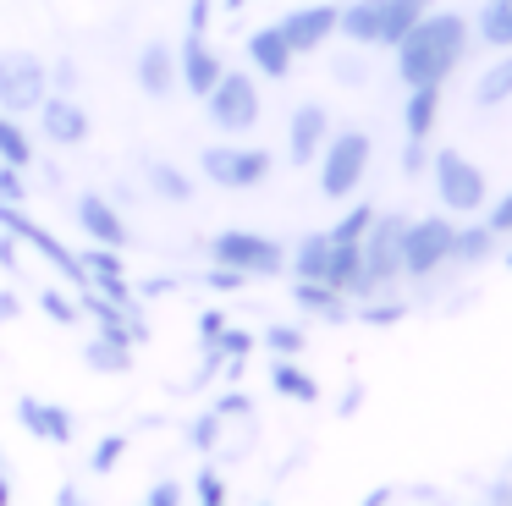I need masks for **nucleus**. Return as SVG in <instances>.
<instances>
[{"mask_svg": "<svg viewBox=\"0 0 512 506\" xmlns=\"http://www.w3.org/2000/svg\"><path fill=\"white\" fill-rule=\"evenodd\" d=\"M430 11H435V0H380V44L391 50V44H397L419 17H430Z\"/></svg>", "mask_w": 512, "mask_h": 506, "instance_id": "24", "label": "nucleus"}, {"mask_svg": "<svg viewBox=\"0 0 512 506\" xmlns=\"http://www.w3.org/2000/svg\"><path fill=\"white\" fill-rule=\"evenodd\" d=\"M369 154H375V143H369L364 127L331 132L325 149H320V160H314V165H320V193L325 198H353L358 182L369 176Z\"/></svg>", "mask_w": 512, "mask_h": 506, "instance_id": "4", "label": "nucleus"}, {"mask_svg": "<svg viewBox=\"0 0 512 506\" xmlns=\"http://www.w3.org/2000/svg\"><path fill=\"white\" fill-rule=\"evenodd\" d=\"M133 330H94L89 341H83V369L94 374H127L133 369Z\"/></svg>", "mask_w": 512, "mask_h": 506, "instance_id": "17", "label": "nucleus"}, {"mask_svg": "<svg viewBox=\"0 0 512 506\" xmlns=\"http://www.w3.org/2000/svg\"><path fill=\"white\" fill-rule=\"evenodd\" d=\"M221 55H215L210 33H182L177 44V88H188L193 99H204L215 83H221Z\"/></svg>", "mask_w": 512, "mask_h": 506, "instance_id": "12", "label": "nucleus"}, {"mask_svg": "<svg viewBox=\"0 0 512 506\" xmlns=\"http://www.w3.org/2000/svg\"><path fill=\"white\" fill-rule=\"evenodd\" d=\"M452 231H457L452 215L408 220V226H402V275H408V281H430L435 270H446V264H452Z\"/></svg>", "mask_w": 512, "mask_h": 506, "instance_id": "8", "label": "nucleus"}, {"mask_svg": "<svg viewBox=\"0 0 512 506\" xmlns=\"http://www.w3.org/2000/svg\"><path fill=\"white\" fill-rule=\"evenodd\" d=\"M215 0H188V33H210Z\"/></svg>", "mask_w": 512, "mask_h": 506, "instance_id": "43", "label": "nucleus"}, {"mask_svg": "<svg viewBox=\"0 0 512 506\" xmlns=\"http://www.w3.org/2000/svg\"><path fill=\"white\" fill-rule=\"evenodd\" d=\"M215 413H221L226 424H232V418H248V424H254V402H248L243 391H226L221 402H215Z\"/></svg>", "mask_w": 512, "mask_h": 506, "instance_id": "40", "label": "nucleus"}, {"mask_svg": "<svg viewBox=\"0 0 512 506\" xmlns=\"http://www.w3.org/2000/svg\"><path fill=\"white\" fill-rule=\"evenodd\" d=\"M0 270H6V275L23 270V253H17V237H12V231H0Z\"/></svg>", "mask_w": 512, "mask_h": 506, "instance_id": "45", "label": "nucleus"}, {"mask_svg": "<svg viewBox=\"0 0 512 506\" xmlns=\"http://www.w3.org/2000/svg\"><path fill=\"white\" fill-rule=\"evenodd\" d=\"M259 506H270V501H259Z\"/></svg>", "mask_w": 512, "mask_h": 506, "instance_id": "56", "label": "nucleus"}, {"mask_svg": "<svg viewBox=\"0 0 512 506\" xmlns=\"http://www.w3.org/2000/svg\"><path fill=\"white\" fill-rule=\"evenodd\" d=\"M336 77L342 83H364V61H336Z\"/></svg>", "mask_w": 512, "mask_h": 506, "instance_id": "50", "label": "nucleus"}, {"mask_svg": "<svg viewBox=\"0 0 512 506\" xmlns=\"http://www.w3.org/2000/svg\"><path fill=\"white\" fill-rule=\"evenodd\" d=\"M210 264H226V270H243L248 281H270V275L287 270V248L276 237H259V231H243V226H226L210 237Z\"/></svg>", "mask_w": 512, "mask_h": 506, "instance_id": "5", "label": "nucleus"}, {"mask_svg": "<svg viewBox=\"0 0 512 506\" xmlns=\"http://www.w3.org/2000/svg\"><path fill=\"white\" fill-rule=\"evenodd\" d=\"M248 61H254L259 77L281 83V77L292 72V61H298V55H292V44L281 39V28L270 22V28H254V33H248Z\"/></svg>", "mask_w": 512, "mask_h": 506, "instance_id": "18", "label": "nucleus"}, {"mask_svg": "<svg viewBox=\"0 0 512 506\" xmlns=\"http://www.w3.org/2000/svg\"><path fill=\"white\" fill-rule=\"evenodd\" d=\"M221 330H226V314H221V308H204V314H199V341H215Z\"/></svg>", "mask_w": 512, "mask_h": 506, "instance_id": "47", "label": "nucleus"}, {"mask_svg": "<svg viewBox=\"0 0 512 506\" xmlns=\"http://www.w3.org/2000/svg\"><path fill=\"white\" fill-rule=\"evenodd\" d=\"M0 165H17V171L34 165V138H28L23 116H6V110H0Z\"/></svg>", "mask_w": 512, "mask_h": 506, "instance_id": "27", "label": "nucleus"}, {"mask_svg": "<svg viewBox=\"0 0 512 506\" xmlns=\"http://www.w3.org/2000/svg\"><path fill=\"white\" fill-rule=\"evenodd\" d=\"M397 77L408 88H441L446 77L457 72V61L468 55V17L457 11H430L419 17L397 44Z\"/></svg>", "mask_w": 512, "mask_h": 506, "instance_id": "1", "label": "nucleus"}, {"mask_svg": "<svg viewBox=\"0 0 512 506\" xmlns=\"http://www.w3.org/2000/svg\"><path fill=\"white\" fill-rule=\"evenodd\" d=\"M144 193L160 204H193V176L171 160H144Z\"/></svg>", "mask_w": 512, "mask_h": 506, "instance_id": "20", "label": "nucleus"}, {"mask_svg": "<svg viewBox=\"0 0 512 506\" xmlns=\"http://www.w3.org/2000/svg\"><path fill=\"white\" fill-rule=\"evenodd\" d=\"M50 506H89V490H83L78 479H61L56 484V501H50Z\"/></svg>", "mask_w": 512, "mask_h": 506, "instance_id": "44", "label": "nucleus"}, {"mask_svg": "<svg viewBox=\"0 0 512 506\" xmlns=\"http://www.w3.org/2000/svg\"><path fill=\"white\" fill-rule=\"evenodd\" d=\"M336 33H342L347 44H358V50L380 44V0H353V6H342L336 11Z\"/></svg>", "mask_w": 512, "mask_h": 506, "instance_id": "21", "label": "nucleus"}, {"mask_svg": "<svg viewBox=\"0 0 512 506\" xmlns=\"http://www.w3.org/2000/svg\"><path fill=\"white\" fill-rule=\"evenodd\" d=\"M221 435H226V418L215 413V407H204V413L188 424V446L199 451V457H210V451H221Z\"/></svg>", "mask_w": 512, "mask_h": 506, "instance_id": "30", "label": "nucleus"}, {"mask_svg": "<svg viewBox=\"0 0 512 506\" xmlns=\"http://www.w3.org/2000/svg\"><path fill=\"white\" fill-rule=\"evenodd\" d=\"M34 121H39V138L56 143V149H78V143H89V132H94L89 110H83L72 94H56V88H50L45 105L34 110Z\"/></svg>", "mask_w": 512, "mask_h": 506, "instance_id": "10", "label": "nucleus"}, {"mask_svg": "<svg viewBox=\"0 0 512 506\" xmlns=\"http://www.w3.org/2000/svg\"><path fill=\"white\" fill-rule=\"evenodd\" d=\"M512 99V50L501 55V61H490L485 72H479V83H474V105L479 110H496V105H507Z\"/></svg>", "mask_w": 512, "mask_h": 506, "instance_id": "26", "label": "nucleus"}, {"mask_svg": "<svg viewBox=\"0 0 512 506\" xmlns=\"http://www.w3.org/2000/svg\"><path fill=\"white\" fill-rule=\"evenodd\" d=\"M133 77L149 99H171L177 94V50H171L166 39H149L133 61Z\"/></svg>", "mask_w": 512, "mask_h": 506, "instance_id": "16", "label": "nucleus"}, {"mask_svg": "<svg viewBox=\"0 0 512 506\" xmlns=\"http://www.w3.org/2000/svg\"><path fill=\"white\" fill-rule=\"evenodd\" d=\"M193 506H226V479L215 468L193 473Z\"/></svg>", "mask_w": 512, "mask_h": 506, "instance_id": "36", "label": "nucleus"}, {"mask_svg": "<svg viewBox=\"0 0 512 506\" xmlns=\"http://www.w3.org/2000/svg\"><path fill=\"white\" fill-rule=\"evenodd\" d=\"M39 314H45L50 325L67 330V325H78V319H83V308H78V297H67L61 286H45V292H39Z\"/></svg>", "mask_w": 512, "mask_h": 506, "instance_id": "31", "label": "nucleus"}, {"mask_svg": "<svg viewBox=\"0 0 512 506\" xmlns=\"http://www.w3.org/2000/svg\"><path fill=\"white\" fill-rule=\"evenodd\" d=\"M72 215H78L83 237L100 242V248H116V253H122L127 237H133V231H127V220H122V209H116L105 193H83L78 204H72Z\"/></svg>", "mask_w": 512, "mask_h": 506, "instance_id": "15", "label": "nucleus"}, {"mask_svg": "<svg viewBox=\"0 0 512 506\" xmlns=\"http://www.w3.org/2000/svg\"><path fill=\"white\" fill-rule=\"evenodd\" d=\"M0 204H28V182L17 165H0Z\"/></svg>", "mask_w": 512, "mask_h": 506, "instance_id": "38", "label": "nucleus"}, {"mask_svg": "<svg viewBox=\"0 0 512 506\" xmlns=\"http://www.w3.org/2000/svg\"><path fill=\"white\" fill-rule=\"evenodd\" d=\"M353 319L358 325L386 330V325H402V319H408V303H397V297H386V303H364V308H353Z\"/></svg>", "mask_w": 512, "mask_h": 506, "instance_id": "33", "label": "nucleus"}, {"mask_svg": "<svg viewBox=\"0 0 512 506\" xmlns=\"http://www.w3.org/2000/svg\"><path fill=\"white\" fill-rule=\"evenodd\" d=\"M50 88H56V94H72V88H78V61H56V66H50Z\"/></svg>", "mask_w": 512, "mask_h": 506, "instance_id": "42", "label": "nucleus"}, {"mask_svg": "<svg viewBox=\"0 0 512 506\" xmlns=\"http://www.w3.org/2000/svg\"><path fill=\"white\" fill-rule=\"evenodd\" d=\"M138 506H182V484H177V479H155Z\"/></svg>", "mask_w": 512, "mask_h": 506, "instance_id": "39", "label": "nucleus"}, {"mask_svg": "<svg viewBox=\"0 0 512 506\" xmlns=\"http://www.w3.org/2000/svg\"><path fill=\"white\" fill-rule=\"evenodd\" d=\"M199 281L210 286V292H243L248 275H243V270H226V264H210V270H204Z\"/></svg>", "mask_w": 512, "mask_h": 506, "instance_id": "37", "label": "nucleus"}, {"mask_svg": "<svg viewBox=\"0 0 512 506\" xmlns=\"http://www.w3.org/2000/svg\"><path fill=\"white\" fill-rule=\"evenodd\" d=\"M23 314V303H17V292H0V325H6V319H17Z\"/></svg>", "mask_w": 512, "mask_h": 506, "instance_id": "52", "label": "nucleus"}, {"mask_svg": "<svg viewBox=\"0 0 512 506\" xmlns=\"http://www.w3.org/2000/svg\"><path fill=\"white\" fill-rule=\"evenodd\" d=\"M402 226H408V215H380L375 209L364 242H358V286H353L358 303H369V297L391 292L402 281Z\"/></svg>", "mask_w": 512, "mask_h": 506, "instance_id": "2", "label": "nucleus"}, {"mask_svg": "<svg viewBox=\"0 0 512 506\" xmlns=\"http://www.w3.org/2000/svg\"><path fill=\"white\" fill-rule=\"evenodd\" d=\"M479 44L512 50V0H485L479 6Z\"/></svg>", "mask_w": 512, "mask_h": 506, "instance_id": "29", "label": "nucleus"}, {"mask_svg": "<svg viewBox=\"0 0 512 506\" xmlns=\"http://www.w3.org/2000/svg\"><path fill=\"white\" fill-rule=\"evenodd\" d=\"M485 226L496 231V237H512V193H507V198H496V204H490Z\"/></svg>", "mask_w": 512, "mask_h": 506, "instance_id": "41", "label": "nucleus"}, {"mask_svg": "<svg viewBox=\"0 0 512 506\" xmlns=\"http://www.w3.org/2000/svg\"><path fill=\"white\" fill-rule=\"evenodd\" d=\"M17 424L28 429L34 440H45V446H72V435H78V418H72V407L61 402H45V396H17Z\"/></svg>", "mask_w": 512, "mask_h": 506, "instance_id": "13", "label": "nucleus"}, {"mask_svg": "<svg viewBox=\"0 0 512 506\" xmlns=\"http://www.w3.org/2000/svg\"><path fill=\"white\" fill-rule=\"evenodd\" d=\"M369 220H375V209H369V204H353V209H347V215L331 226V237H336V242H364Z\"/></svg>", "mask_w": 512, "mask_h": 506, "instance_id": "35", "label": "nucleus"}, {"mask_svg": "<svg viewBox=\"0 0 512 506\" xmlns=\"http://www.w3.org/2000/svg\"><path fill=\"white\" fill-rule=\"evenodd\" d=\"M259 83L248 72H221V83L204 94V116H210L215 132H226V138H243V132L259 127Z\"/></svg>", "mask_w": 512, "mask_h": 506, "instance_id": "7", "label": "nucleus"}, {"mask_svg": "<svg viewBox=\"0 0 512 506\" xmlns=\"http://www.w3.org/2000/svg\"><path fill=\"white\" fill-rule=\"evenodd\" d=\"M501 264H507V270H512V253H507V259H501Z\"/></svg>", "mask_w": 512, "mask_h": 506, "instance_id": "55", "label": "nucleus"}, {"mask_svg": "<svg viewBox=\"0 0 512 506\" xmlns=\"http://www.w3.org/2000/svg\"><path fill=\"white\" fill-rule=\"evenodd\" d=\"M424 165H430V149H424V143H413V138H408V149H402V171H408V176H419Z\"/></svg>", "mask_w": 512, "mask_h": 506, "instance_id": "46", "label": "nucleus"}, {"mask_svg": "<svg viewBox=\"0 0 512 506\" xmlns=\"http://www.w3.org/2000/svg\"><path fill=\"white\" fill-rule=\"evenodd\" d=\"M490 253H496V231H490L485 220L452 231V264H485Z\"/></svg>", "mask_w": 512, "mask_h": 506, "instance_id": "28", "label": "nucleus"}, {"mask_svg": "<svg viewBox=\"0 0 512 506\" xmlns=\"http://www.w3.org/2000/svg\"><path fill=\"white\" fill-rule=\"evenodd\" d=\"M0 506H12V473H6V451H0Z\"/></svg>", "mask_w": 512, "mask_h": 506, "instance_id": "53", "label": "nucleus"}, {"mask_svg": "<svg viewBox=\"0 0 512 506\" xmlns=\"http://www.w3.org/2000/svg\"><path fill=\"white\" fill-rule=\"evenodd\" d=\"M325 138H331V110H325L320 99H303V105L287 116V160L292 165H314L320 149H325Z\"/></svg>", "mask_w": 512, "mask_h": 506, "instance_id": "14", "label": "nucleus"}, {"mask_svg": "<svg viewBox=\"0 0 512 506\" xmlns=\"http://www.w3.org/2000/svg\"><path fill=\"white\" fill-rule=\"evenodd\" d=\"M292 303H298L309 319H325V325H342V319H353L347 297L336 292V286H325V281H292Z\"/></svg>", "mask_w": 512, "mask_h": 506, "instance_id": "19", "label": "nucleus"}, {"mask_svg": "<svg viewBox=\"0 0 512 506\" xmlns=\"http://www.w3.org/2000/svg\"><path fill=\"white\" fill-rule=\"evenodd\" d=\"M199 171L210 187H226V193H248V187H265L270 171H276V154L254 149V143H210L199 154Z\"/></svg>", "mask_w": 512, "mask_h": 506, "instance_id": "6", "label": "nucleus"}, {"mask_svg": "<svg viewBox=\"0 0 512 506\" xmlns=\"http://www.w3.org/2000/svg\"><path fill=\"white\" fill-rule=\"evenodd\" d=\"M259 341H265V347L276 352V358H298V352L309 347L298 325H270V330H265V336H259Z\"/></svg>", "mask_w": 512, "mask_h": 506, "instance_id": "34", "label": "nucleus"}, {"mask_svg": "<svg viewBox=\"0 0 512 506\" xmlns=\"http://www.w3.org/2000/svg\"><path fill=\"white\" fill-rule=\"evenodd\" d=\"M127 446H133V435H105L100 446L89 451V473H100V479H105V473H116V468H122V457H127Z\"/></svg>", "mask_w": 512, "mask_h": 506, "instance_id": "32", "label": "nucleus"}, {"mask_svg": "<svg viewBox=\"0 0 512 506\" xmlns=\"http://www.w3.org/2000/svg\"><path fill=\"white\" fill-rule=\"evenodd\" d=\"M325 253H331V231H309V237L287 253L292 281H325Z\"/></svg>", "mask_w": 512, "mask_h": 506, "instance_id": "25", "label": "nucleus"}, {"mask_svg": "<svg viewBox=\"0 0 512 506\" xmlns=\"http://www.w3.org/2000/svg\"><path fill=\"white\" fill-rule=\"evenodd\" d=\"M243 6H248V0H215V11H232V17H237Z\"/></svg>", "mask_w": 512, "mask_h": 506, "instance_id": "54", "label": "nucleus"}, {"mask_svg": "<svg viewBox=\"0 0 512 506\" xmlns=\"http://www.w3.org/2000/svg\"><path fill=\"white\" fill-rule=\"evenodd\" d=\"M485 506H512V479H496L485 490Z\"/></svg>", "mask_w": 512, "mask_h": 506, "instance_id": "49", "label": "nucleus"}, {"mask_svg": "<svg viewBox=\"0 0 512 506\" xmlns=\"http://www.w3.org/2000/svg\"><path fill=\"white\" fill-rule=\"evenodd\" d=\"M435 116H441V88H408V105H402V127L413 143H430Z\"/></svg>", "mask_w": 512, "mask_h": 506, "instance_id": "23", "label": "nucleus"}, {"mask_svg": "<svg viewBox=\"0 0 512 506\" xmlns=\"http://www.w3.org/2000/svg\"><path fill=\"white\" fill-rule=\"evenodd\" d=\"M50 94V66L34 50H0V110L34 116Z\"/></svg>", "mask_w": 512, "mask_h": 506, "instance_id": "9", "label": "nucleus"}, {"mask_svg": "<svg viewBox=\"0 0 512 506\" xmlns=\"http://www.w3.org/2000/svg\"><path fill=\"white\" fill-rule=\"evenodd\" d=\"M358 407H364V385H347V391H342V402H336V413H342V418H353L358 413Z\"/></svg>", "mask_w": 512, "mask_h": 506, "instance_id": "48", "label": "nucleus"}, {"mask_svg": "<svg viewBox=\"0 0 512 506\" xmlns=\"http://www.w3.org/2000/svg\"><path fill=\"white\" fill-rule=\"evenodd\" d=\"M424 171H430L435 198H441L446 215H479V209H485L490 182H485V171H479L463 149H435Z\"/></svg>", "mask_w": 512, "mask_h": 506, "instance_id": "3", "label": "nucleus"}, {"mask_svg": "<svg viewBox=\"0 0 512 506\" xmlns=\"http://www.w3.org/2000/svg\"><path fill=\"white\" fill-rule=\"evenodd\" d=\"M391 501H397V490H391V484H380V490H369L358 506H391Z\"/></svg>", "mask_w": 512, "mask_h": 506, "instance_id": "51", "label": "nucleus"}, {"mask_svg": "<svg viewBox=\"0 0 512 506\" xmlns=\"http://www.w3.org/2000/svg\"><path fill=\"white\" fill-rule=\"evenodd\" d=\"M336 11H342V6H331V0L292 6L276 28H281V39L292 44V55H314V50H325V44L336 39Z\"/></svg>", "mask_w": 512, "mask_h": 506, "instance_id": "11", "label": "nucleus"}, {"mask_svg": "<svg viewBox=\"0 0 512 506\" xmlns=\"http://www.w3.org/2000/svg\"><path fill=\"white\" fill-rule=\"evenodd\" d=\"M270 391H276L281 402H303V407L320 402V380H314L309 369H298L292 358H276V363H270Z\"/></svg>", "mask_w": 512, "mask_h": 506, "instance_id": "22", "label": "nucleus"}]
</instances>
